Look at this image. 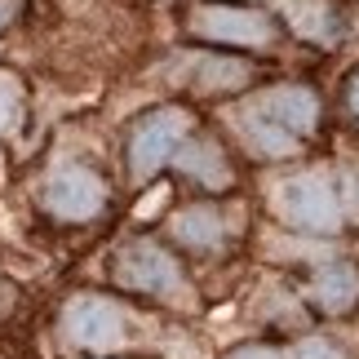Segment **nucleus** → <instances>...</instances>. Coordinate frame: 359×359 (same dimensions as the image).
<instances>
[{
    "label": "nucleus",
    "mask_w": 359,
    "mask_h": 359,
    "mask_svg": "<svg viewBox=\"0 0 359 359\" xmlns=\"http://www.w3.org/2000/svg\"><path fill=\"white\" fill-rule=\"evenodd\" d=\"M40 200H45V209L53 217H62V222H89V217L102 213L107 187H102V177L93 169H85V164H62V169H53L45 177Z\"/></svg>",
    "instance_id": "3"
},
{
    "label": "nucleus",
    "mask_w": 359,
    "mask_h": 359,
    "mask_svg": "<svg viewBox=\"0 0 359 359\" xmlns=\"http://www.w3.org/2000/svg\"><path fill=\"white\" fill-rule=\"evenodd\" d=\"M187 129H191V116L182 107H160V111H151L142 124H137L133 137H129V169H133L137 182L156 177L164 164L177 156Z\"/></svg>",
    "instance_id": "2"
},
{
    "label": "nucleus",
    "mask_w": 359,
    "mask_h": 359,
    "mask_svg": "<svg viewBox=\"0 0 359 359\" xmlns=\"http://www.w3.org/2000/svg\"><path fill=\"white\" fill-rule=\"evenodd\" d=\"M297 359H346L333 341H320V337H311V341H302L297 346Z\"/></svg>",
    "instance_id": "16"
},
{
    "label": "nucleus",
    "mask_w": 359,
    "mask_h": 359,
    "mask_svg": "<svg viewBox=\"0 0 359 359\" xmlns=\"http://www.w3.org/2000/svg\"><path fill=\"white\" fill-rule=\"evenodd\" d=\"M62 337L80 351H111L124 341V320L107 297H72L62 311Z\"/></svg>",
    "instance_id": "5"
},
{
    "label": "nucleus",
    "mask_w": 359,
    "mask_h": 359,
    "mask_svg": "<svg viewBox=\"0 0 359 359\" xmlns=\"http://www.w3.org/2000/svg\"><path fill=\"white\" fill-rule=\"evenodd\" d=\"M169 226L187 248H217L222 236H226V222H222V213H217L213 204H191V209H182Z\"/></svg>",
    "instance_id": "11"
},
{
    "label": "nucleus",
    "mask_w": 359,
    "mask_h": 359,
    "mask_svg": "<svg viewBox=\"0 0 359 359\" xmlns=\"http://www.w3.org/2000/svg\"><path fill=\"white\" fill-rule=\"evenodd\" d=\"M116 280L137 293H156V297H177L182 293V266L164 253L156 240H133L120 248L116 257Z\"/></svg>",
    "instance_id": "4"
},
{
    "label": "nucleus",
    "mask_w": 359,
    "mask_h": 359,
    "mask_svg": "<svg viewBox=\"0 0 359 359\" xmlns=\"http://www.w3.org/2000/svg\"><path fill=\"white\" fill-rule=\"evenodd\" d=\"M177 169H182L187 177H196V182L204 187H213V191H222L231 187V169H226V156L217 151V142H209V137H196V142H187V147H177Z\"/></svg>",
    "instance_id": "9"
},
{
    "label": "nucleus",
    "mask_w": 359,
    "mask_h": 359,
    "mask_svg": "<svg viewBox=\"0 0 359 359\" xmlns=\"http://www.w3.org/2000/svg\"><path fill=\"white\" fill-rule=\"evenodd\" d=\"M187 80L204 93H222V89H240L248 80V67L236 58H213V53H191L187 58Z\"/></svg>",
    "instance_id": "10"
},
{
    "label": "nucleus",
    "mask_w": 359,
    "mask_h": 359,
    "mask_svg": "<svg viewBox=\"0 0 359 359\" xmlns=\"http://www.w3.org/2000/svg\"><path fill=\"white\" fill-rule=\"evenodd\" d=\"M226 359H280V355H275V351H266V346H244V351L226 355Z\"/></svg>",
    "instance_id": "17"
},
{
    "label": "nucleus",
    "mask_w": 359,
    "mask_h": 359,
    "mask_svg": "<svg viewBox=\"0 0 359 359\" xmlns=\"http://www.w3.org/2000/svg\"><path fill=\"white\" fill-rule=\"evenodd\" d=\"M280 9H284V18L293 22L297 36L320 40V45H328V40L337 36V13H333L328 0H280Z\"/></svg>",
    "instance_id": "12"
},
{
    "label": "nucleus",
    "mask_w": 359,
    "mask_h": 359,
    "mask_svg": "<svg viewBox=\"0 0 359 359\" xmlns=\"http://www.w3.org/2000/svg\"><path fill=\"white\" fill-rule=\"evenodd\" d=\"M18 107H22V80L9 76V72H0V133L18 120Z\"/></svg>",
    "instance_id": "14"
},
{
    "label": "nucleus",
    "mask_w": 359,
    "mask_h": 359,
    "mask_svg": "<svg viewBox=\"0 0 359 359\" xmlns=\"http://www.w3.org/2000/svg\"><path fill=\"white\" fill-rule=\"evenodd\" d=\"M341 200H346V217L359 222V164L341 173Z\"/></svg>",
    "instance_id": "15"
},
{
    "label": "nucleus",
    "mask_w": 359,
    "mask_h": 359,
    "mask_svg": "<svg viewBox=\"0 0 359 359\" xmlns=\"http://www.w3.org/2000/svg\"><path fill=\"white\" fill-rule=\"evenodd\" d=\"M311 297H315V306H324V311H346L359 297V275L351 266H328L311 280Z\"/></svg>",
    "instance_id": "13"
},
{
    "label": "nucleus",
    "mask_w": 359,
    "mask_h": 359,
    "mask_svg": "<svg viewBox=\"0 0 359 359\" xmlns=\"http://www.w3.org/2000/svg\"><path fill=\"white\" fill-rule=\"evenodd\" d=\"M253 107H257L262 116H271L275 124H284L293 137L311 133L315 120H320V98H315L311 89H302V85H275L266 93H257Z\"/></svg>",
    "instance_id": "7"
},
{
    "label": "nucleus",
    "mask_w": 359,
    "mask_h": 359,
    "mask_svg": "<svg viewBox=\"0 0 359 359\" xmlns=\"http://www.w3.org/2000/svg\"><path fill=\"white\" fill-rule=\"evenodd\" d=\"M351 111H355V116H359V76H355V80H351Z\"/></svg>",
    "instance_id": "19"
},
{
    "label": "nucleus",
    "mask_w": 359,
    "mask_h": 359,
    "mask_svg": "<svg viewBox=\"0 0 359 359\" xmlns=\"http://www.w3.org/2000/svg\"><path fill=\"white\" fill-rule=\"evenodd\" d=\"M191 32L204 40H222V45H271L275 27L262 9H231V5H204L191 13Z\"/></svg>",
    "instance_id": "6"
},
{
    "label": "nucleus",
    "mask_w": 359,
    "mask_h": 359,
    "mask_svg": "<svg viewBox=\"0 0 359 359\" xmlns=\"http://www.w3.org/2000/svg\"><path fill=\"white\" fill-rule=\"evenodd\" d=\"M271 209L280 213L288 226L315 231V236H328V231L341 226V200L333 191V177L320 173V169L284 177V182L271 191Z\"/></svg>",
    "instance_id": "1"
},
{
    "label": "nucleus",
    "mask_w": 359,
    "mask_h": 359,
    "mask_svg": "<svg viewBox=\"0 0 359 359\" xmlns=\"http://www.w3.org/2000/svg\"><path fill=\"white\" fill-rule=\"evenodd\" d=\"M231 129L240 133V142L253 151V156L262 160H284V156H293L297 151V137L284 129V124H275L271 116H262L253 102H244L231 111Z\"/></svg>",
    "instance_id": "8"
},
{
    "label": "nucleus",
    "mask_w": 359,
    "mask_h": 359,
    "mask_svg": "<svg viewBox=\"0 0 359 359\" xmlns=\"http://www.w3.org/2000/svg\"><path fill=\"white\" fill-rule=\"evenodd\" d=\"M13 9H18V0H0V27L13 18Z\"/></svg>",
    "instance_id": "18"
}]
</instances>
